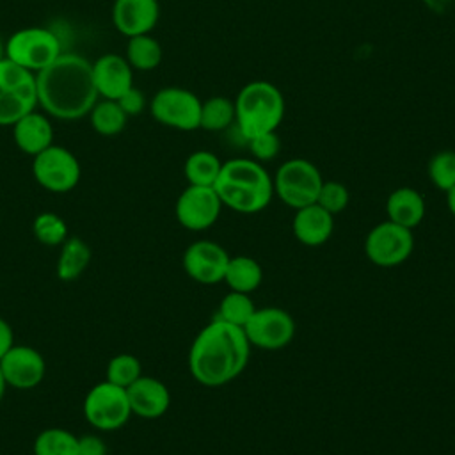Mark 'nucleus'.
<instances>
[{"label":"nucleus","mask_w":455,"mask_h":455,"mask_svg":"<svg viewBox=\"0 0 455 455\" xmlns=\"http://www.w3.org/2000/svg\"><path fill=\"white\" fill-rule=\"evenodd\" d=\"M126 393L132 414L144 419H156L164 416L171 405V393L167 386L156 377L144 373L126 389Z\"/></svg>","instance_id":"nucleus-18"},{"label":"nucleus","mask_w":455,"mask_h":455,"mask_svg":"<svg viewBox=\"0 0 455 455\" xmlns=\"http://www.w3.org/2000/svg\"><path fill=\"white\" fill-rule=\"evenodd\" d=\"M235 101L226 96H212L201 101L199 128L206 132H224L235 123Z\"/></svg>","instance_id":"nucleus-27"},{"label":"nucleus","mask_w":455,"mask_h":455,"mask_svg":"<svg viewBox=\"0 0 455 455\" xmlns=\"http://www.w3.org/2000/svg\"><path fill=\"white\" fill-rule=\"evenodd\" d=\"M263 281L261 265L251 256H231L224 274V283L233 291L251 293Z\"/></svg>","instance_id":"nucleus-23"},{"label":"nucleus","mask_w":455,"mask_h":455,"mask_svg":"<svg viewBox=\"0 0 455 455\" xmlns=\"http://www.w3.org/2000/svg\"><path fill=\"white\" fill-rule=\"evenodd\" d=\"M0 370L7 387L32 389L37 387L46 375V363L41 352L28 345H12L0 359Z\"/></svg>","instance_id":"nucleus-15"},{"label":"nucleus","mask_w":455,"mask_h":455,"mask_svg":"<svg viewBox=\"0 0 455 455\" xmlns=\"http://www.w3.org/2000/svg\"><path fill=\"white\" fill-rule=\"evenodd\" d=\"M62 53L55 32L44 27H25L5 41V57L14 64L37 73Z\"/></svg>","instance_id":"nucleus-7"},{"label":"nucleus","mask_w":455,"mask_h":455,"mask_svg":"<svg viewBox=\"0 0 455 455\" xmlns=\"http://www.w3.org/2000/svg\"><path fill=\"white\" fill-rule=\"evenodd\" d=\"M142 375V364L133 354L114 355L105 370V380L128 389Z\"/></svg>","instance_id":"nucleus-30"},{"label":"nucleus","mask_w":455,"mask_h":455,"mask_svg":"<svg viewBox=\"0 0 455 455\" xmlns=\"http://www.w3.org/2000/svg\"><path fill=\"white\" fill-rule=\"evenodd\" d=\"M34 236L43 245H62L68 238V226L57 213L43 212L34 219Z\"/></svg>","instance_id":"nucleus-32"},{"label":"nucleus","mask_w":455,"mask_h":455,"mask_svg":"<svg viewBox=\"0 0 455 455\" xmlns=\"http://www.w3.org/2000/svg\"><path fill=\"white\" fill-rule=\"evenodd\" d=\"M84 416L96 430H117L133 416L128 393L108 380L92 386L84 398Z\"/></svg>","instance_id":"nucleus-8"},{"label":"nucleus","mask_w":455,"mask_h":455,"mask_svg":"<svg viewBox=\"0 0 455 455\" xmlns=\"http://www.w3.org/2000/svg\"><path fill=\"white\" fill-rule=\"evenodd\" d=\"M274 194L293 210L316 203L323 178L318 167L306 158H290L283 162L272 178Z\"/></svg>","instance_id":"nucleus-6"},{"label":"nucleus","mask_w":455,"mask_h":455,"mask_svg":"<svg viewBox=\"0 0 455 455\" xmlns=\"http://www.w3.org/2000/svg\"><path fill=\"white\" fill-rule=\"evenodd\" d=\"M32 174L44 190L64 194L78 185L82 171L76 156L69 149L52 144L32 156Z\"/></svg>","instance_id":"nucleus-11"},{"label":"nucleus","mask_w":455,"mask_h":455,"mask_svg":"<svg viewBox=\"0 0 455 455\" xmlns=\"http://www.w3.org/2000/svg\"><path fill=\"white\" fill-rule=\"evenodd\" d=\"M158 18V0H114L112 23L126 37L151 34Z\"/></svg>","instance_id":"nucleus-16"},{"label":"nucleus","mask_w":455,"mask_h":455,"mask_svg":"<svg viewBox=\"0 0 455 455\" xmlns=\"http://www.w3.org/2000/svg\"><path fill=\"white\" fill-rule=\"evenodd\" d=\"M247 148L252 153L254 160L268 162L274 156H277V153L281 149V140H279L277 132H267V133H259V135L249 139Z\"/></svg>","instance_id":"nucleus-34"},{"label":"nucleus","mask_w":455,"mask_h":455,"mask_svg":"<svg viewBox=\"0 0 455 455\" xmlns=\"http://www.w3.org/2000/svg\"><path fill=\"white\" fill-rule=\"evenodd\" d=\"M222 162L219 156L212 151L199 149L187 156L183 172L188 181V185H199V187H213L217 181V176L220 172Z\"/></svg>","instance_id":"nucleus-24"},{"label":"nucleus","mask_w":455,"mask_h":455,"mask_svg":"<svg viewBox=\"0 0 455 455\" xmlns=\"http://www.w3.org/2000/svg\"><path fill=\"white\" fill-rule=\"evenodd\" d=\"M425 210L427 206L423 196L412 187L395 188L386 199L387 220L409 229H414L421 224Z\"/></svg>","instance_id":"nucleus-21"},{"label":"nucleus","mask_w":455,"mask_h":455,"mask_svg":"<svg viewBox=\"0 0 455 455\" xmlns=\"http://www.w3.org/2000/svg\"><path fill=\"white\" fill-rule=\"evenodd\" d=\"M254 311H256V306H254V300L251 299V293L231 290L222 297L215 318L243 329Z\"/></svg>","instance_id":"nucleus-29"},{"label":"nucleus","mask_w":455,"mask_h":455,"mask_svg":"<svg viewBox=\"0 0 455 455\" xmlns=\"http://www.w3.org/2000/svg\"><path fill=\"white\" fill-rule=\"evenodd\" d=\"M89 121L96 133L112 137L124 130L128 116L116 100H98L89 112Z\"/></svg>","instance_id":"nucleus-26"},{"label":"nucleus","mask_w":455,"mask_h":455,"mask_svg":"<svg viewBox=\"0 0 455 455\" xmlns=\"http://www.w3.org/2000/svg\"><path fill=\"white\" fill-rule=\"evenodd\" d=\"M78 455H107V444L98 435L78 437Z\"/></svg>","instance_id":"nucleus-36"},{"label":"nucleus","mask_w":455,"mask_h":455,"mask_svg":"<svg viewBox=\"0 0 455 455\" xmlns=\"http://www.w3.org/2000/svg\"><path fill=\"white\" fill-rule=\"evenodd\" d=\"M222 210V203L213 187L188 185L176 201V219L190 231H204L212 228Z\"/></svg>","instance_id":"nucleus-13"},{"label":"nucleus","mask_w":455,"mask_h":455,"mask_svg":"<svg viewBox=\"0 0 455 455\" xmlns=\"http://www.w3.org/2000/svg\"><path fill=\"white\" fill-rule=\"evenodd\" d=\"M446 204H448V210L451 212V215L455 217V187L446 192Z\"/></svg>","instance_id":"nucleus-38"},{"label":"nucleus","mask_w":455,"mask_h":455,"mask_svg":"<svg viewBox=\"0 0 455 455\" xmlns=\"http://www.w3.org/2000/svg\"><path fill=\"white\" fill-rule=\"evenodd\" d=\"M124 57L133 69L151 71L162 62L164 52L158 39H155L151 34H140L128 37Z\"/></svg>","instance_id":"nucleus-25"},{"label":"nucleus","mask_w":455,"mask_h":455,"mask_svg":"<svg viewBox=\"0 0 455 455\" xmlns=\"http://www.w3.org/2000/svg\"><path fill=\"white\" fill-rule=\"evenodd\" d=\"M350 201L348 188L339 181H323L316 197V204L331 215L341 213Z\"/></svg>","instance_id":"nucleus-33"},{"label":"nucleus","mask_w":455,"mask_h":455,"mask_svg":"<svg viewBox=\"0 0 455 455\" xmlns=\"http://www.w3.org/2000/svg\"><path fill=\"white\" fill-rule=\"evenodd\" d=\"M229 258L226 249L217 242L196 240L183 252V268L196 283L217 284L224 281Z\"/></svg>","instance_id":"nucleus-14"},{"label":"nucleus","mask_w":455,"mask_h":455,"mask_svg":"<svg viewBox=\"0 0 455 455\" xmlns=\"http://www.w3.org/2000/svg\"><path fill=\"white\" fill-rule=\"evenodd\" d=\"M92 80L100 98L117 100L133 85V68L126 57L105 53L92 62Z\"/></svg>","instance_id":"nucleus-17"},{"label":"nucleus","mask_w":455,"mask_h":455,"mask_svg":"<svg viewBox=\"0 0 455 455\" xmlns=\"http://www.w3.org/2000/svg\"><path fill=\"white\" fill-rule=\"evenodd\" d=\"M249 355L251 345L243 329L213 318L190 345L188 370L199 384L219 387L235 380L245 370Z\"/></svg>","instance_id":"nucleus-2"},{"label":"nucleus","mask_w":455,"mask_h":455,"mask_svg":"<svg viewBox=\"0 0 455 455\" xmlns=\"http://www.w3.org/2000/svg\"><path fill=\"white\" fill-rule=\"evenodd\" d=\"M119 107L123 108V112L128 116V117H135L139 116L144 108H146V94L137 89L135 85H132L124 94H121L117 100Z\"/></svg>","instance_id":"nucleus-35"},{"label":"nucleus","mask_w":455,"mask_h":455,"mask_svg":"<svg viewBox=\"0 0 455 455\" xmlns=\"http://www.w3.org/2000/svg\"><path fill=\"white\" fill-rule=\"evenodd\" d=\"M213 188L222 206L238 213H258L268 206L274 196L270 174L254 158L222 162Z\"/></svg>","instance_id":"nucleus-3"},{"label":"nucleus","mask_w":455,"mask_h":455,"mask_svg":"<svg viewBox=\"0 0 455 455\" xmlns=\"http://www.w3.org/2000/svg\"><path fill=\"white\" fill-rule=\"evenodd\" d=\"M12 139L21 153L36 156L53 144V126L46 114L32 110L12 124Z\"/></svg>","instance_id":"nucleus-19"},{"label":"nucleus","mask_w":455,"mask_h":455,"mask_svg":"<svg viewBox=\"0 0 455 455\" xmlns=\"http://www.w3.org/2000/svg\"><path fill=\"white\" fill-rule=\"evenodd\" d=\"M427 174L430 183L443 190L448 192L455 187V151L451 149H443L437 151L427 165Z\"/></svg>","instance_id":"nucleus-31"},{"label":"nucleus","mask_w":455,"mask_h":455,"mask_svg":"<svg viewBox=\"0 0 455 455\" xmlns=\"http://www.w3.org/2000/svg\"><path fill=\"white\" fill-rule=\"evenodd\" d=\"M235 124L249 140L259 133L275 132L284 116V98L281 91L267 82L245 84L235 100Z\"/></svg>","instance_id":"nucleus-4"},{"label":"nucleus","mask_w":455,"mask_h":455,"mask_svg":"<svg viewBox=\"0 0 455 455\" xmlns=\"http://www.w3.org/2000/svg\"><path fill=\"white\" fill-rule=\"evenodd\" d=\"M149 112L164 126L192 132L199 128L201 100L185 87H164L149 101Z\"/></svg>","instance_id":"nucleus-9"},{"label":"nucleus","mask_w":455,"mask_h":455,"mask_svg":"<svg viewBox=\"0 0 455 455\" xmlns=\"http://www.w3.org/2000/svg\"><path fill=\"white\" fill-rule=\"evenodd\" d=\"M91 263V249L78 236H68L60 245V252L57 258V277L60 281L71 283L76 281Z\"/></svg>","instance_id":"nucleus-22"},{"label":"nucleus","mask_w":455,"mask_h":455,"mask_svg":"<svg viewBox=\"0 0 455 455\" xmlns=\"http://www.w3.org/2000/svg\"><path fill=\"white\" fill-rule=\"evenodd\" d=\"M5 57V41L2 39V36H0V60Z\"/></svg>","instance_id":"nucleus-40"},{"label":"nucleus","mask_w":455,"mask_h":455,"mask_svg":"<svg viewBox=\"0 0 455 455\" xmlns=\"http://www.w3.org/2000/svg\"><path fill=\"white\" fill-rule=\"evenodd\" d=\"M14 345V332L12 327L9 325L7 320H4L0 316V359L11 350V347Z\"/></svg>","instance_id":"nucleus-37"},{"label":"nucleus","mask_w":455,"mask_h":455,"mask_svg":"<svg viewBox=\"0 0 455 455\" xmlns=\"http://www.w3.org/2000/svg\"><path fill=\"white\" fill-rule=\"evenodd\" d=\"M5 389H7V382H5V379H4V375H2V370H0V402L4 400V395H5Z\"/></svg>","instance_id":"nucleus-39"},{"label":"nucleus","mask_w":455,"mask_h":455,"mask_svg":"<svg viewBox=\"0 0 455 455\" xmlns=\"http://www.w3.org/2000/svg\"><path fill=\"white\" fill-rule=\"evenodd\" d=\"M291 229L300 243L307 247H318L331 238L334 231V215L313 203L295 210Z\"/></svg>","instance_id":"nucleus-20"},{"label":"nucleus","mask_w":455,"mask_h":455,"mask_svg":"<svg viewBox=\"0 0 455 455\" xmlns=\"http://www.w3.org/2000/svg\"><path fill=\"white\" fill-rule=\"evenodd\" d=\"M34 455H78V437L66 428H44L34 439Z\"/></svg>","instance_id":"nucleus-28"},{"label":"nucleus","mask_w":455,"mask_h":455,"mask_svg":"<svg viewBox=\"0 0 455 455\" xmlns=\"http://www.w3.org/2000/svg\"><path fill=\"white\" fill-rule=\"evenodd\" d=\"M36 107V73L4 57L0 60V126H12Z\"/></svg>","instance_id":"nucleus-5"},{"label":"nucleus","mask_w":455,"mask_h":455,"mask_svg":"<svg viewBox=\"0 0 455 455\" xmlns=\"http://www.w3.org/2000/svg\"><path fill=\"white\" fill-rule=\"evenodd\" d=\"M251 347L263 350H281L291 343L295 336V320L291 315L277 306L256 307L243 327Z\"/></svg>","instance_id":"nucleus-12"},{"label":"nucleus","mask_w":455,"mask_h":455,"mask_svg":"<svg viewBox=\"0 0 455 455\" xmlns=\"http://www.w3.org/2000/svg\"><path fill=\"white\" fill-rule=\"evenodd\" d=\"M37 105L46 116L76 121L89 116L100 100L92 62L78 53H60L50 66L36 73Z\"/></svg>","instance_id":"nucleus-1"},{"label":"nucleus","mask_w":455,"mask_h":455,"mask_svg":"<svg viewBox=\"0 0 455 455\" xmlns=\"http://www.w3.org/2000/svg\"><path fill=\"white\" fill-rule=\"evenodd\" d=\"M414 249L412 229L384 220L373 226L364 240L366 258L382 268H391L405 263Z\"/></svg>","instance_id":"nucleus-10"}]
</instances>
